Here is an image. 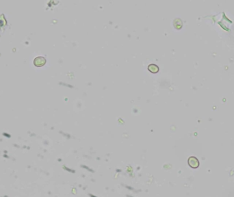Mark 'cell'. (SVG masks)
<instances>
[{
	"instance_id": "obj_1",
	"label": "cell",
	"mask_w": 234,
	"mask_h": 197,
	"mask_svg": "<svg viewBox=\"0 0 234 197\" xmlns=\"http://www.w3.org/2000/svg\"><path fill=\"white\" fill-rule=\"evenodd\" d=\"M188 163H189L190 166L192 167V168H197L199 165V160H197L196 157H191L189 158Z\"/></svg>"
},
{
	"instance_id": "obj_2",
	"label": "cell",
	"mask_w": 234,
	"mask_h": 197,
	"mask_svg": "<svg viewBox=\"0 0 234 197\" xmlns=\"http://www.w3.org/2000/svg\"><path fill=\"white\" fill-rule=\"evenodd\" d=\"M45 63V59L43 57H38L34 60V64L37 66H41Z\"/></svg>"
},
{
	"instance_id": "obj_3",
	"label": "cell",
	"mask_w": 234,
	"mask_h": 197,
	"mask_svg": "<svg viewBox=\"0 0 234 197\" xmlns=\"http://www.w3.org/2000/svg\"><path fill=\"white\" fill-rule=\"evenodd\" d=\"M149 69L153 72V73H157L159 70V68L155 64H151V65H149Z\"/></svg>"
}]
</instances>
